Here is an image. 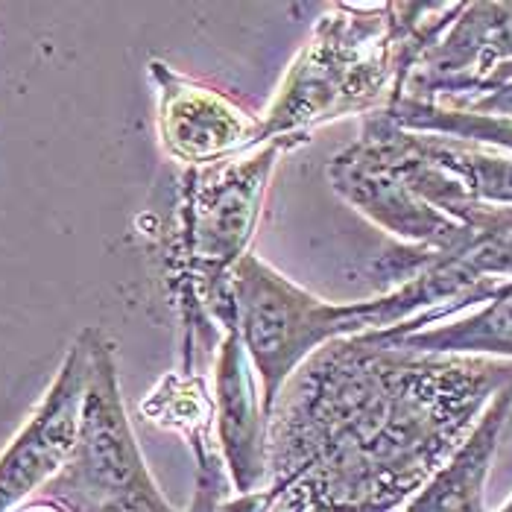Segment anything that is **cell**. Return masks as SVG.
<instances>
[{"instance_id": "obj_1", "label": "cell", "mask_w": 512, "mask_h": 512, "mask_svg": "<svg viewBox=\"0 0 512 512\" xmlns=\"http://www.w3.org/2000/svg\"><path fill=\"white\" fill-rule=\"evenodd\" d=\"M510 381L507 360L334 340L290 375L267 416L264 489L223 512L398 510Z\"/></svg>"}, {"instance_id": "obj_2", "label": "cell", "mask_w": 512, "mask_h": 512, "mask_svg": "<svg viewBox=\"0 0 512 512\" xmlns=\"http://www.w3.org/2000/svg\"><path fill=\"white\" fill-rule=\"evenodd\" d=\"M308 141L305 135H287L179 173L167 214L147 232L156 243L164 290L182 328L179 372L205 375L226 331L240 328L237 264L249 255L278 161Z\"/></svg>"}, {"instance_id": "obj_3", "label": "cell", "mask_w": 512, "mask_h": 512, "mask_svg": "<svg viewBox=\"0 0 512 512\" xmlns=\"http://www.w3.org/2000/svg\"><path fill=\"white\" fill-rule=\"evenodd\" d=\"M466 3H331L261 115V144L393 106Z\"/></svg>"}, {"instance_id": "obj_4", "label": "cell", "mask_w": 512, "mask_h": 512, "mask_svg": "<svg viewBox=\"0 0 512 512\" xmlns=\"http://www.w3.org/2000/svg\"><path fill=\"white\" fill-rule=\"evenodd\" d=\"M501 284L483 255L436 258L419 276L375 299L334 305L316 299L249 252L235 270V299L240 337L261 384L264 416H270L290 375L316 349L334 340L390 331L439 305L472 308L489 302Z\"/></svg>"}, {"instance_id": "obj_5", "label": "cell", "mask_w": 512, "mask_h": 512, "mask_svg": "<svg viewBox=\"0 0 512 512\" xmlns=\"http://www.w3.org/2000/svg\"><path fill=\"white\" fill-rule=\"evenodd\" d=\"M68 512H179L158 492L120 393L115 343L91 325V378L71 457L41 489Z\"/></svg>"}, {"instance_id": "obj_6", "label": "cell", "mask_w": 512, "mask_h": 512, "mask_svg": "<svg viewBox=\"0 0 512 512\" xmlns=\"http://www.w3.org/2000/svg\"><path fill=\"white\" fill-rule=\"evenodd\" d=\"M91 378V325L68 346L47 393L0 454V512H15L59 474L71 457Z\"/></svg>"}, {"instance_id": "obj_7", "label": "cell", "mask_w": 512, "mask_h": 512, "mask_svg": "<svg viewBox=\"0 0 512 512\" xmlns=\"http://www.w3.org/2000/svg\"><path fill=\"white\" fill-rule=\"evenodd\" d=\"M147 74L156 88L158 144L185 170L261 147V118L226 91L185 77L161 59L147 62Z\"/></svg>"}, {"instance_id": "obj_8", "label": "cell", "mask_w": 512, "mask_h": 512, "mask_svg": "<svg viewBox=\"0 0 512 512\" xmlns=\"http://www.w3.org/2000/svg\"><path fill=\"white\" fill-rule=\"evenodd\" d=\"M512 82V3H466L445 36L422 56L401 97L448 103Z\"/></svg>"}, {"instance_id": "obj_9", "label": "cell", "mask_w": 512, "mask_h": 512, "mask_svg": "<svg viewBox=\"0 0 512 512\" xmlns=\"http://www.w3.org/2000/svg\"><path fill=\"white\" fill-rule=\"evenodd\" d=\"M214 428L223 466L237 495L264 489L267 480V416L255 390V366L240 328L226 331L214 355Z\"/></svg>"}, {"instance_id": "obj_10", "label": "cell", "mask_w": 512, "mask_h": 512, "mask_svg": "<svg viewBox=\"0 0 512 512\" xmlns=\"http://www.w3.org/2000/svg\"><path fill=\"white\" fill-rule=\"evenodd\" d=\"M510 419L512 381L492 395V401L486 404L483 416L477 419L463 448L407 501L404 512H486L483 504L486 474L492 469L498 442L507 431Z\"/></svg>"}, {"instance_id": "obj_11", "label": "cell", "mask_w": 512, "mask_h": 512, "mask_svg": "<svg viewBox=\"0 0 512 512\" xmlns=\"http://www.w3.org/2000/svg\"><path fill=\"white\" fill-rule=\"evenodd\" d=\"M372 343L425 352V355H469V357H512V278L498 287V293L477 314L457 319L451 325L422 328L410 334L375 331L363 334Z\"/></svg>"}, {"instance_id": "obj_12", "label": "cell", "mask_w": 512, "mask_h": 512, "mask_svg": "<svg viewBox=\"0 0 512 512\" xmlns=\"http://www.w3.org/2000/svg\"><path fill=\"white\" fill-rule=\"evenodd\" d=\"M413 144L419 153L451 173L466 194L477 202L512 208V158L501 156L489 147L457 141V138H442L428 132H410Z\"/></svg>"}, {"instance_id": "obj_13", "label": "cell", "mask_w": 512, "mask_h": 512, "mask_svg": "<svg viewBox=\"0 0 512 512\" xmlns=\"http://www.w3.org/2000/svg\"><path fill=\"white\" fill-rule=\"evenodd\" d=\"M381 115L407 132H428V135L457 138V141L512 153V118L457 112V109H445L425 100H410V97H398Z\"/></svg>"}, {"instance_id": "obj_14", "label": "cell", "mask_w": 512, "mask_h": 512, "mask_svg": "<svg viewBox=\"0 0 512 512\" xmlns=\"http://www.w3.org/2000/svg\"><path fill=\"white\" fill-rule=\"evenodd\" d=\"M141 413L185 442L197 434H217L214 395L208 393L205 375H185L179 369L164 375L141 401Z\"/></svg>"}, {"instance_id": "obj_15", "label": "cell", "mask_w": 512, "mask_h": 512, "mask_svg": "<svg viewBox=\"0 0 512 512\" xmlns=\"http://www.w3.org/2000/svg\"><path fill=\"white\" fill-rule=\"evenodd\" d=\"M194 463H197V483H194V498L185 512H223L232 483H229L220 451L199 454L194 457Z\"/></svg>"}, {"instance_id": "obj_16", "label": "cell", "mask_w": 512, "mask_h": 512, "mask_svg": "<svg viewBox=\"0 0 512 512\" xmlns=\"http://www.w3.org/2000/svg\"><path fill=\"white\" fill-rule=\"evenodd\" d=\"M445 109H457V112H472V115H495V118H512V82L501 85L489 94L469 97V100H448V103H436Z\"/></svg>"}, {"instance_id": "obj_17", "label": "cell", "mask_w": 512, "mask_h": 512, "mask_svg": "<svg viewBox=\"0 0 512 512\" xmlns=\"http://www.w3.org/2000/svg\"><path fill=\"white\" fill-rule=\"evenodd\" d=\"M15 512H68L62 504H56V501H50V498H44L39 495L36 501H30V504H24V507H18Z\"/></svg>"}, {"instance_id": "obj_18", "label": "cell", "mask_w": 512, "mask_h": 512, "mask_svg": "<svg viewBox=\"0 0 512 512\" xmlns=\"http://www.w3.org/2000/svg\"><path fill=\"white\" fill-rule=\"evenodd\" d=\"M501 512H512V498H510V504H507V507H504V510Z\"/></svg>"}]
</instances>
